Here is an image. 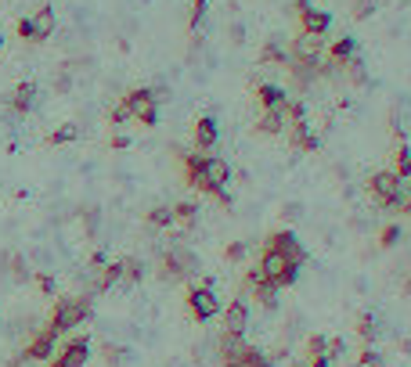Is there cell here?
Wrapping results in <instances>:
<instances>
[{
	"label": "cell",
	"mask_w": 411,
	"mask_h": 367,
	"mask_svg": "<svg viewBox=\"0 0 411 367\" xmlns=\"http://www.w3.org/2000/svg\"><path fill=\"white\" fill-rule=\"evenodd\" d=\"M90 317V295H69V299H58L54 310H51V324L58 335H66L72 328H80L83 321Z\"/></svg>",
	"instance_id": "6da1fadb"
},
{
	"label": "cell",
	"mask_w": 411,
	"mask_h": 367,
	"mask_svg": "<svg viewBox=\"0 0 411 367\" xmlns=\"http://www.w3.org/2000/svg\"><path fill=\"white\" fill-rule=\"evenodd\" d=\"M257 270L263 274V281L274 284V289H289V284L299 277V266H292V263L281 256V252H274V249H263V256H260Z\"/></svg>",
	"instance_id": "3957f363"
},
{
	"label": "cell",
	"mask_w": 411,
	"mask_h": 367,
	"mask_svg": "<svg viewBox=\"0 0 411 367\" xmlns=\"http://www.w3.org/2000/svg\"><path fill=\"white\" fill-rule=\"evenodd\" d=\"M368 14H375V0H354V19L365 22Z\"/></svg>",
	"instance_id": "836d02e7"
},
{
	"label": "cell",
	"mask_w": 411,
	"mask_h": 367,
	"mask_svg": "<svg viewBox=\"0 0 411 367\" xmlns=\"http://www.w3.org/2000/svg\"><path fill=\"white\" fill-rule=\"evenodd\" d=\"M126 145H130V140H126L123 134H116V137H112V148H126Z\"/></svg>",
	"instance_id": "bcb514c9"
},
{
	"label": "cell",
	"mask_w": 411,
	"mask_h": 367,
	"mask_svg": "<svg viewBox=\"0 0 411 367\" xmlns=\"http://www.w3.org/2000/svg\"><path fill=\"white\" fill-rule=\"evenodd\" d=\"M325 346H328L325 335H310V339H307V353H310V360H314V357H325ZM325 360H328V357H325Z\"/></svg>",
	"instance_id": "1f68e13d"
},
{
	"label": "cell",
	"mask_w": 411,
	"mask_h": 367,
	"mask_svg": "<svg viewBox=\"0 0 411 367\" xmlns=\"http://www.w3.org/2000/svg\"><path fill=\"white\" fill-rule=\"evenodd\" d=\"M404 295H411V281H408V284H404Z\"/></svg>",
	"instance_id": "681fc988"
},
{
	"label": "cell",
	"mask_w": 411,
	"mask_h": 367,
	"mask_svg": "<svg viewBox=\"0 0 411 367\" xmlns=\"http://www.w3.org/2000/svg\"><path fill=\"white\" fill-rule=\"evenodd\" d=\"M192 137H195V151H213V148H217V140H220L217 119H213V116H202V119H195V130H192Z\"/></svg>",
	"instance_id": "5bb4252c"
},
{
	"label": "cell",
	"mask_w": 411,
	"mask_h": 367,
	"mask_svg": "<svg viewBox=\"0 0 411 367\" xmlns=\"http://www.w3.org/2000/svg\"><path fill=\"white\" fill-rule=\"evenodd\" d=\"M202 177L210 180V187H213V198H217L220 205H231V195L224 191V184L231 180V166L224 162V158H217V155H206Z\"/></svg>",
	"instance_id": "52a82bcc"
},
{
	"label": "cell",
	"mask_w": 411,
	"mask_h": 367,
	"mask_svg": "<svg viewBox=\"0 0 411 367\" xmlns=\"http://www.w3.org/2000/svg\"><path fill=\"white\" fill-rule=\"evenodd\" d=\"M76 137H80V130H76L72 123H66V126H58V130L47 134V145H51V148H58V145H72Z\"/></svg>",
	"instance_id": "484cf974"
},
{
	"label": "cell",
	"mask_w": 411,
	"mask_h": 367,
	"mask_svg": "<svg viewBox=\"0 0 411 367\" xmlns=\"http://www.w3.org/2000/svg\"><path fill=\"white\" fill-rule=\"evenodd\" d=\"M368 195H372V202L379 205V209H393V205L404 202V184H401L397 173L379 169V173L368 177Z\"/></svg>",
	"instance_id": "7a4b0ae2"
},
{
	"label": "cell",
	"mask_w": 411,
	"mask_h": 367,
	"mask_svg": "<svg viewBox=\"0 0 411 367\" xmlns=\"http://www.w3.org/2000/svg\"><path fill=\"white\" fill-rule=\"evenodd\" d=\"M33 105H37V83L33 79H22V83L11 90V112L14 116H26V112H33Z\"/></svg>",
	"instance_id": "ffe728a7"
},
{
	"label": "cell",
	"mask_w": 411,
	"mask_h": 367,
	"mask_svg": "<svg viewBox=\"0 0 411 367\" xmlns=\"http://www.w3.org/2000/svg\"><path fill=\"white\" fill-rule=\"evenodd\" d=\"M90 360V342L87 339H72L61 346V353L51 360V367H83Z\"/></svg>",
	"instance_id": "7c38bea8"
},
{
	"label": "cell",
	"mask_w": 411,
	"mask_h": 367,
	"mask_svg": "<svg viewBox=\"0 0 411 367\" xmlns=\"http://www.w3.org/2000/svg\"><path fill=\"white\" fill-rule=\"evenodd\" d=\"M292 61H307V65H321V36L296 33V40H292Z\"/></svg>",
	"instance_id": "4fadbf2b"
},
{
	"label": "cell",
	"mask_w": 411,
	"mask_h": 367,
	"mask_svg": "<svg viewBox=\"0 0 411 367\" xmlns=\"http://www.w3.org/2000/svg\"><path fill=\"white\" fill-rule=\"evenodd\" d=\"M249 353H252V346L242 339V335H231V331L220 335V364L224 367H242Z\"/></svg>",
	"instance_id": "9c48e42d"
},
{
	"label": "cell",
	"mask_w": 411,
	"mask_h": 367,
	"mask_svg": "<svg viewBox=\"0 0 411 367\" xmlns=\"http://www.w3.org/2000/svg\"><path fill=\"white\" fill-rule=\"evenodd\" d=\"M148 223H152V227H170L173 209H170V205H155V209H148Z\"/></svg>",
	"instance_id": "f546056e"
},
{
	"label": "cell",
	"mask_w": 411,
	"mask_h": 367,
	"mask_svg": "<svg viewBox=\"0 0 411 367\" xmlns=\"http://www.w3.org/2000/svg\"><path fill=\"white\" fill-rule=\"evenodd\" d=\"M119 266H123V281H130V284H137L141 277H145V263L141 260H119Z\"/></svg>",
	"instance_id": "4316f807"
},
{
	"label": "cell",
	"mask_w": 411,
	"mask_h": 367,
	"mask_svg": "<svg viewBox=\"0 0 411 367\" xmlns=\"http://www.w3.org/2000/svg\"><path fill=\"white\" fill-rule=\"evenodd\" d=\"M401 209H404V213H411V195H408V198L401 202Z\"/></svg>",
	"instance_id": "c3c4849f"
},
{
	"label": "cell",
	"mask_w": 411,
	"mask_h": 367,
	"mask_svg": "<svg viewBox=\"0 0 411 367\" xmlns=\"http://www.w3.org/2000/svg\"><path fill=\"white\" fill-rule=\"evenodd\" d=\"M307 8H310V4H307V0H292V4H289V11L296 14V19H299V14H303Z\"/></svg>",
	"instance_id": "f6af8a7d"
},
{
	"label": "cell",
	"mask_w": 411,
	"mask_h": 367,
	"mask_svg": "<svg viewBox=\"0 0 411 367\" xmlns=\"http://www.w3.org/2000/svg\"><path fill=\"white\" fill-rule=\"evenodd\" d=\"M116 281H123V266H119V263H105L101 274H98V281H94V292H108Z\"/></svg>",
	"instance_id": "cb8c5ba5"
},
{
	"label": "cell",
	"mask_w": 411,
	"mask_h": 367,
	"mask_svg": "<svg viewBox=\"0 0 411 367\" xmlns=\"http://www.w3.org/2000/svg\"><path fill=\"white\" fill-rule=\"evenodd\" d=\"M307 367H328V360H325V357H314V360H310Z\"/></svg>",
	"instance_id": "7dc6e473"
},
{
	"label": "cell",
	"mask_w": 411,
	"mask_h": 367,
	"mask_svg": "<svg viewBox=\"0 0 411 367\" xmlns=\"http://www.w3.org/2000/svg\"><path fill=\"white\" fill-rule=\"evenodd\" d=\"M206 8H210V0H192V14H188V25H192V29H199V25H202Z\"/></svg>",
	"instance_id": "4dcf8cb0"
},
{
	"label": "cell",
	"mask_w": 411,
	"mask_h": 367,
	"mask_svg": "<svg viewBox=\"0 0 411 367\" xmlns=\"http://www.w3.org/2000/svg\"><path fill=\"white\" fill-rule=\"evenodd\" d=\"M257 101H260V105H263V112H267V108L285 105L289 98H285V90H281V87H274V83H260V87H257Z\"/></svg>",
	"instance_id": "7402d4cb"
},
{
	"label": "cell",
	"mask_w": 411,
	"mask_h": 367,
	"mask_svg": "<svg viewBox=\"0 0 411 367\" xmlns=\"http://www.w3.org/2000/svg\"><path fill=\"white\" fill-rule=\"evenodd\" d=\"M249 289H252V299H257L263 310H274V306H278V289H274L271 281H263V277H260V281H252Z\"/></svg>",
	"instance_id": "44dd1931"
},
{
	"label": "cell",
	"mask_w": 411,
	"mask_h": 367,
	"mask_svg": "<svg viewBox=\"0 0 411 367\" xmlns=\"http://www.w3.org/2000/svg\"><path fill=\"white\" fill-rule=\"evenodd\" d=\"M267 249H274V252H281L292 266H303L307 263V249L299 245V238L292 234V231H274L271 238H267Z\"/></svg>",
	"instance_id": "ba28073f"
},
{
	"label": "cell",
	"mask_w": 411,
	"mask_h": 367,
	"mask_svg": "<svg viewBox=\"0 0 411 367\" xmlns=\"http://www.w3.org/2000/svg\"><path fill=\"white\" fill-rule=\"evenodd\" d=\"M245 328H249V306H245L242 299H231L228 310H224V331L245 335Z\"/></svg>",
	"instance_id": "d6986e66"
},
{
	"label": "cell",
	"mask_w": 411,
	"mask_h": 367,
	"mask_svg": "<svg viewBox=\"0 0 411 367\" xmlns=\"http://www.w3.org/2000/svg\"><path fill=\"white\" fill-rule=\"evenodd\" d=\"M199 270L195 252H188L184 245H173L166 256H163V277L166 281H181V277H192Z\"/></svg>",
	"instance_id": "5b68a950"
},
{
	"label": "cell",
	"mask_w": 411,
	"mask_h": 367,
	"mask_svg": "<svg viewBox=\"0 0 411 367\" xmlns=\"http://www.w3.org/2000/svg\"><path fill=\"white\" fill-rule=\"evenodd\" d=\"M123 105L130 108V116H134L141 126H155V119H159V101L152 98L148 87H134V90L123 98Z\"/></svg>",
	"instance_id": "277c9868"
},
{
	"label": "cell",
	"mask_w": 411,
	"mask_h": 367,
	"mask_svg": "<svg viewBox=\"0 0 411 367\" xmlns=\"http://www.w3.org/2000/svg\"><path fill=\"white\" fill-rule=\"evenodd\" d=\"M11 277H14V281H29V270H26V260H22V256L11 260Z\"/></svg>",
	"instance_id": "f35d334b"
},
{
	"label": "cell",
	"mask_w": 411,
	"mask_h": 367,
	"mask_svg": "<svg viewBox=\"0 0 411 367\" xmlns=\"http://www.w3.org/2000/svg\"><path fill=\"white\" fill-rule=\"evenodd\" d=\"M390 173H397L401 180H408V177H411V148L404 145V140L397 145V151H393V169H390Z\"/></svg>",
	"instance_id": "d4e9b609"
},
{
	"label": "cell",
	"mask_w": 411,
	"mask_h": 367,
	"mask_svg": "<svg viewBox=\"0 0 411 367\" xmlns=\"http://www.w3.org/2000/svg\"><path fill=\"white\" fill-rule=\"evenodd\" d=\"M346 353V342L343 339H328V346H325V357H328V364L336 360V357H343Z\"/></svg>",
	"instance_id": "8d00e7d4"
},
{
	"label": "cell",
	"mask_w": 411,
	"mask_h": 367,
	"mask_svg": "<svg viewBox=\"0 0 411 367\" xmlns=\"http://www.w3.org/2000/svg\"><path fill=\"white\" fill-rule=\"evenodd\" d=\"M285 130H289L285 105H278V108H267L263 116L257 119V134H263V137H274V134H285Z\"/></svg>",
	"instance_id": "9a60e30c"
},
{
	"label": "cell",
	"mask_w": 411,
	"mask_h": 367,
	"mask_svg": "<svg viewBox=\"0 0 411 367\" xmlns=\"http://www.w3.org/2000/svg\"><path fill=\"white\" fill-rule=\"evenodd\" d=\"M54 342H58V331L47 324V328H40L33 339H29V346L22 349L19 360H47V357H54ZM19 360H14V364H19Z\"/></svg>",
	"instance_id": "30bf717a"
},
{
	"label": "cell",
	"mask_w": 411,
	"mask_h": 367,
	"mask_svg": "<svg viewBox=\"0 0 411 367\" xmlns=\"http://www.w3.org/2000/svg\"><path fill=\"white\" fill-rule=\"evenodd\" d=\"M14 29H19L22 40H33V25H29V19H19V25H14Z\"/></svg>",
	"instance_id": "7bdbcfd3"
},
{
	"label": "cell",
	"mask_w": 411,
	"mask_h": 367,
	"mask_svg": "<svg viewBox=\"0 0 411 367\" xmlns=\"http://www.w3.org/2000/svg\"><path fill=\"white\" fill-rule=\"evenodd\" d=\"M69 87H72V79H69V72H61V76L54 79V90H58V94H66Z\"/></svg>",
	"instance_id": "ee69618b"
},
{
	"label": "cell",
	"mask_w": 411,
	"mask_h": 367,
	"mask_svg": "<svg viewBox=\"0 0 411 367\" xmlns=\"http://www.w3.org/2000/svg\"><path fill=\"white\" fill-rule=\"evenodd\" d=\"M289 145L296 148V151H318V134L310 130V123L307 119H299V123H289Z\"/></svg>",
	"instance_id": "e0dca14e"
},
{
	"label": "cell",
	"mask_w": 411,
	"mask_h": 367,
	"mask_svg": "<svg viewBox=\"0 0 411 367\" xmlns=\"http://www.w3.org/2000/svg\"><path fill=\"white\" fill-rule=\"evenodd\" d=\"M242 367H274V360L267 357V353H260V349H252V353L245 357V364Z\"/></svg>",
	"instance_id": "e575fe53"
},
{
	"label": "cell",
	"mask_w": 411,
	"mask_h": 367,
	"mask_svg": "<svg viewBox=\"0 0 411 367\" xmlns=\"http://www.w3.org/2000/svg\"><path fill=\"white\" fill-rule=\"evenodd\" d=\"M242 256H245V242H231V245L224 249V260H228V263H239Z\"/></svg>",
	"instance_id": "d590c367"
},
{
	"label": "cell",
	"mask_w": 411,
	"mask_h": 367,
	"mask_svg": "<svg viewBox=\"0 0 411 367\" xmlns=\"http://www.w3.org/2000/svg\"><path fill=\"white\" fill-rule=\"evenodd\" d=\"M0 47H4V33H0Z\"/></svg>",
	"instance_id": "f907efd6"
},
{
	"label": "cell",
	"mask_w": 411,
	"mask_h": 367,
	"mask_svg": "<svg viewBox=\"0 0 411 367\" xmlns=\"http://www.w3.org/2000/svg\"><path fill=\"white\" fill-rule=\"evenodd\" d=\"M357 364L361 367H379V353H375L372 346H365V349H361V357H357Z\"/></svg>",
	"instance_id": "ab89813d"
},
{
	"label": "cell",
	"mask_w": 411,
	"mask_h": 367,
	"mask_svg": "<svg viewBox=\"0 0 411 367\" xmlns=\"http://www.w3.org/2000/svg\"><path fill=\"white\" fill-rule=\"evenodd\" d=\"M188 310H192L195 321H213V317L220 313V299L213 292V284H195L192 292H188Z\"/></svg>",
	"instance_id": "8992f818"
},
{
	"label": "cell",
	"mask_w": 411,
	"mask_h": 367,
	"mask_svg": "<svg viewBox=\"0 0 411 367\" xmlns=\"http://www.w3.org/2000/svg\"><path fill=\"white\" fill-rule=\"evenodd\" d=\"M271 61H278V65H289V54L281 51L278 43H267L263 51H260V65H271Z\"/></svg>",
	"instance_id": "f1b7e54d"
},
{
	"label": "cell",
	"mask_w": 411,
	"mask_h": 367,
	"mask_svg": "<svg viewBox=\"0 0 411 367\" xmlns=\"http://www.w3.org/2000/svg\"><path fill=\"white\" fill-rule=\"evenodd\" d=\"M357 335H361V342H365V346H368V342L375 339V335H379L375 317H372V313H361V317H357Z\"/></svg>",
	"instance_id": "83f0119b"
},
{
	"label": "cell",
	"mask_w": 411,
	"mask_h": 367,
	"mask_svg": "<svg viewBox=\"0 0 411 367\" xmlns=\"http://www.w3.org/2000/svg\"><path fill=\"white\" fill-rule=\"evenodd\" d=\"M105 360H108V364H123V349H116V346H105Z\"/></svg>",
	"instance_id": "b9f144b4"
},
{
	"label": "cell",
	"mask_w": 411,
	"mask_h": 367,
	"mask_svg": "<svg viewBox=\"0 0 411 367\" xmlns=\"http://www.w3.org/2000/svg\"><path fill=\"white\" fill-rule=\"evenodd\" d=\"M126 119H130V108H126V105H116L112 112H108V123H112V126H123Z\"/></svg>",
	"instance_id": "74e56055"
},
{
	"label": "cell",
	"mask_w": 411,
	"mask_h": 367,
	"mask_svg": "<svg viewBox=\"0 0 411 367\" xmlns=\"http://www.w3.org/2000/svg\"><path fill=\"white\" fill-rule=\"evenodd\" d=\"M173 209V223H177V227H195V220H199V205L195 202H177V205H170Z\"/></svg>",
	"instance_id": "603a6c76"
},
{
	"label": "cell",
	"mask_w": 411,
	"mask_h": 367,
	"mask_svg": "<svg viewBox=\"0 0 411 367\" xmlns=\"http://www.w3.org/2000/svg\"><path fill=\"white\" fill-rule=\"evenodd\" d=\"M397 242H401V227H393V223H390V227H383V234H379V245H383V249H393Z\"/></svg>",
	"instance_id": "d6a6232c"
},
{
	"label": "cell",
	"mask_w": 411,
	"mask_h": 367,
	"mask_svg": "<svg viewBox=\"0 0 411 367\" xmlns=\"http://www.w3.org/2000/svg\"><path fill=\"white\" fill-rule=\"evenodd\" d=\"M29 25H33V43L51 40V36H54V25H58L54 8H40V11H33V14H29Z\"/></svg>",
	"instance_id": "ac0fdd59"
},
{
	"label": "cell",
	"mask_w": 411,
	"mask_h": 367,
	"mask_svg": "<svg viewBox=\"0 0 411 367\" xmlns=\"http://www.w3.org/2000/svg\"><path fill=\"white\" fill-rule=\"evenodd\" d=\"M332 29V14L321 8H307L299 14V33H310V36H325Z\"/></svg>",
	"instance_id": "2e32d148"
},
{
	"label": "cell",
	"mask_w": 411,
	"mask_h": 367,
	"mask_svg": "<svg viewBox=\"0 0 411 367\" xmlns=\"http://www.w3.org/2000/svg\"><path fill=\"white\" fill-rule=\"evenodd\" d=\"M37 289H40L43 295H54V277H51V274H37Z\"/></svg>",
	"instance_id": "60d3db41"
},
{
	"label": "cell",
	"mask_w": 411,
	"mask_h": 367,
	"mask_svg": "<svg viewBox=\"0 0 411 367\" xmlns=\"http://www.w3.org/2000/svg\"><path fill=\"white\" fill-rule=\"evenodd\" d=\"M354 54H357V40H354V36L332 40V47H328V65H318V76H328L332 69H346V61H350Z\"/></svg>",
	"instance_id": "8fae6325"
}]
</instances>
